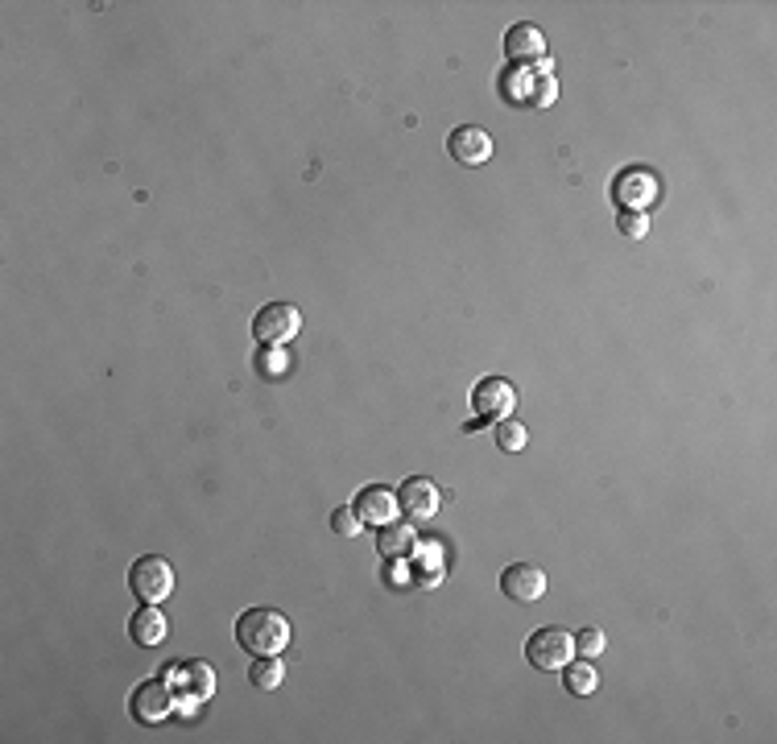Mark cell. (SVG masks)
<instances>
[{"instance_id": "cell-19", "label": "cell", "mask_w": 777, "mask_h": 744, "mask_svg": "<svg viewBox=\"0 0 777 744\" xmlns=\"http://www.w3.org/2000/svg\"><path fill=\"white\" fill-rule=\"evenodd\" d=\"M525 443H530V434H525V427L521 422H513V418H500L497 422V446L500 451H525Z\"/></svg>"}, {"instance_id": "cell-2", "label": "cell", "mask_w": 777, "mask_h": 744, "mask_svg": "<svg viewBox=\"0 0 777 744\" xmlns=\"http://www.w3.org/2000/svg\"><path fill=\"white\" fill-rule=\"evenodd\" d=\"M500 92H505L509 104H534V108H546V104H555V95H558L555 67H550V62L513 67V71H505V79H500Z\"/></svg>"}, {"instance_id": "cell-15", "label": "cell", "mask_w": 777, "mask_h": 744, "mask_svg": "<svg viewBox=\"0 0 777 744\" xmlns=\"http://www.w3.org/2000/svg\"><path fill=\"white\" fill-rule=\"evenodd\" d=\"M178 674V683H183V690L190 695L186 704H195V699H207L211 690H216V670L207 666V662H183V666H174Z\"/></svg>"}, {"instance_id": "cell-16", "label": "cell", "mask_w": 777, "mask_h": 744, "mask_svg": "<svg viewBox=\"0 0 777 744\" xmlns=\"http://www.w3.org/2000/svg\"><path fill=\"white\" fill-rule=\"evenodd\" d=\"M563 687L571 690V695H579V699H588L595 687H600V670L583 658V662H567L563 666Z\"/></svg>"}, {"instance_id": "cell-21", "label": "cell", "mask_w": 777, "mask_h": 744, "mask_svg": "<svg viewBox=\"0 0 777 744\" xmlns=\"http://www.w3.org/2000/svg\"><path fill=\"white\" fill-rule=\"evenodd\" d=\"M616 228H621L629 241H646L649 216H646V211H621V216H616Z\"/></svg>"}, {"instance_id": "cell-7", "label": "cell", "mask_w": 777, "mask_h": 744, "mask_svg": "<svg viewBox=\"0 0 777 744\" xmlns=\"http://www.w3.org/2000/svg\"><path fill=\"white\" fill-rule=\"evenodd\" d=\"M472 409L480 414L484 422L509 418V414L518 409V390H513V381H505V376H484V381H476V390H472Z\"/></svg>"}, {"instance_id": "cell-5", "label": "cell", "mask_w": 777, "mask_h": 744, "mask_svg": "<svg viewBox=\"0 0 777 744\" xmlns=\"http://www.w3.org/2000/svg\"><path fill=\"white\" fill-rule=\"evenodd\" d=\"M298 332H302V315L290 302H269L253 318V339H260V348H286Z\"/></svg>"}, {"instance_id": "cell-8", "label": "cell", "mask_w": 777, "mask_h": 744, "mask_svg": "<svg viewBox=\"0 0 777 744\" xmlns=\"http://www.w3.org/2000/svg\"><path fill=\"white\" fill-rule=\"evenodd\" d=\"M397 504H402L406 518L430 521L439 513V504H443V492H439V484L426 480V476H409V480H402V488H397Z\"/></svg>"}, {"instance_id": "cell-18", "label": "cell", "mask_w": 777, "mask_h": 744, "mask_svg": "<svg viewBox=\"0 0 777 744\" xmlns=\"http://www.w3.org/2000/svg\"><path fill=\"white\" fill-rule=\"evenodd\" d=\"M281 678H286V666L278 662V653H265V658H253V670H248V683L257 690H278Z\"/></svg>"}, {"instance_id": "cell-23", "label": "cell", "mask_w": 777, "mask_h": 744, "mask_svg": "<svg viewBox=\"0 0 777 744\" xmlns=\"http://www.w3.org/2000/svg\"><path fill=\"white\" fill-rule=\"evenodd\" d=\"M257 369L265 372V376H281V372H286V356H281V348H265V352L257 356Z\"/></svg>"}, {"instance_id": "cell-14", "label": "cell", "mask_w": 777, "mask_h": 744, "mask_svg": "<svg viewBox=\"0 0 777 744\" xmlns=\"http://www.w3.org/2000/svg\"><path fill=\"white\" fill-rule=\"evenodd\" d=\"M129 632H132V641H137V646H162V641L170 637V620L158 604H146V608H137V613H132Z\"/></svg>"}, {"instance_id": "cell-20", "label": "cell", "mask_w": 777, "mask_h": 744, "mask_svg": "<svg viewBox=\"0 0 777 744\" xmlns=\"http://www.w3.org/2000/svg\"><path fill=\"white\" fill-rule=\"evenodd\" d=\"M360 525H364V521H360V513H356L352 504H344V509H335L332 513V530L339 534V538H356Z\"/></svg>"}, {"instance_id": "cell-12", "label": "cell", "mask_w": 777, "mask_h": 744, "mask_svg": "<svg viewBox=\"0 0 777 744\" xmlns=\"http://www.w3.org/2000/svg\"><path fill=\"white\" fill-rule=\"evenodd\" d=\"M492 137L484 129H476V125H463V129H455L451 137H447V153L460 162V166H484L488 158H492Z\"/></svg>"}, {"instance_id": "cell-10", "label": "cell", "mask_w": 777, "mask_h": 744, "mask_svg": "<svg viewBox=\"0 0 777 744\" xmlns=\"http://www.w3.org/2000/svg\"><path fill=\"white\" fill-rule=\"evenodd\" d=\"M170 704H174V690H170V678H149L141 687L132 690V716L141 724H158L170 716Z\"/></svg>"}, {"instance_id": "cell-13", "label": "cell", "mask_w": 777, "mask_h": 744, "mask_svg": "<svg viewBox=\"0 0 777 744\" xmlns=\"http://www.w3.org/2000/svg\"><path fill=\"white\" fill-rule=\"evenodd\" d=\"M505 55L513 58V62H521V67L542 62V58H546V34H542L537 25H530V21H521V25H513V30L505 34Z\"/></svg>"}, {"instance_id": "cell-17", "label": "cell", "mask_w": 777, "mask_h": 744, "mask_svg": "<svg viewBox=\"0 0 777 744\" xmlns=\"http://www.w3.org/2000/svg\"><path fill=\"white\" fill-rule=\"evenodd\" d=\"M376 546H381V555L385 558L409 555V550H414V530H409V525H397V521H389V525H381V534H376Z\"/></svg>"}, {"instance_id": "cell-1", "label": "cell", "mask_w": 777, "mask_h": 744, "mask_svg": "<svg viewBox=\"0 0 777 744\" xmlns=\"http://www.w3.org/2000/svg\"><path fill=\"white\" fill-rule=\"evenodd\" d=\"M236 641H241L253 658L281 653L290 646V620H286L278 608H248V613L236 616Z\"/></svg>"}, {"instance_id": "cell-11", "label": "cell", "mask_w": 777, "mask_h": 744, "mask_svg": "<svg viewBox=\"0 0 777 744\" xmlns=\"http://www.w3.org/2000/svg\"><path fill=\"white\" fill-rule=\"evenodd\" d=\"M352 509L360 513V521H372V525H389V521H397V513H402L397 492H393L389 484H369V488H360Z\"/></svg>"}, {"instance_id": "cell-6", "label": "cell", "mask_w": 777, "mask_h": 744, "mask_svg": "<svg viewBox=\"0 0 777 744\" xmlns=\"http://www.w3.org/2000/svg\"><path fill=\"white\" fill-rule=\"evenodd\" d=\"M575 653V632L558 629V625H546V629H537L530 641H525V658H530V666L534 670H563L571 662Z\"/></svg>"}, {"instance_id": "cell-3", "label": "cell", "mask_w": 777, "mask_h": 744, "mask_svg": "<svg viewBox=\"0 0 777 744\" xmlns=\"http://www.w3.org/2000/svg\"><path fill=\"white\" fill-rule=\"evenodd\" d=\"M608 195L621 211H646L649 216V207L662 199V183H658V174H653V170L629 166V170H621V174L612 178Z\"/></svg>"}, {"instance_id": "cell-22", "label": "cell", "mask_w": 777, "mask_h": 744, "mask_svg": "<svg viewBox=\"0 0 777 744\" xmlns=\"http://www.w3.org/2000/svg\"><path fill=\"white\" fill-rule=\"evenodd\" d=\"M604 632L600 629H583V632H575V653H583V658H595V653H604Z\"/></svg>"}, {"instance_id": "cell-4", "label": "cell", "mask_w": 777, "mask_h": 744, "mask_svg": "<svg viewBox=\"0 0 777 744\" xmlns=\"http://www.w3.org/2000/svg\"><path fill=\"white\" fill-rule=\"evenodd\" d=\"M129 588L141 604H166L170 592H174V567L162 555L137 558L129 571Z\"/></svg>"}, {"instance_id": "cell-9", "label": "cell", "mask_w": 777, "mask_h": 744, "mask_svg": "<svg viewBox=\"0 0 777 744\" xmlns=\"http://www.w3.org/2000/svg\"><path fill=\"white\" fill-rule=\"evenodd\" d=\"M500 592L509 595L513 604H537L546 595V571L534 567V562H513L500 576Z\"/></svg>"}]
</instances>
